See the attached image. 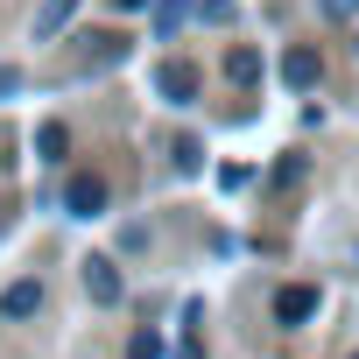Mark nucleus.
<instances>
[{
    "mask_svg": "<svg viewBox=\"0 0 359 359\" xmlns=\"http://www.w3.org/2000/svg\"><path fill=\"white\" fill-rule=\"evenodd\" d=\"M282 78H289V85H296V92H310V85H317V78H324V57H317V50H310V43H296V50H289V57H282Z\"/></svg>",
    "mask_w": 359,
    "mask_h": 359,
    "instance_id": "obj_5",
    "label": "nucleus"
},
{
    "mask_svg": "<svg viewBox=\"0 0 359 359\" xmlns=\"http://www.w3.org/2000/svg\"><path fill=\"white\" fill-rule=\"evenodd\" d=\"M71 15H78V0H43V15H36V43H50Z\"/></svg>",
    "mask_w": 359,
    "mask_h": 359,
    "instance_id": "obj_8",
    "label": "nucleus"
},
{
    "mask_svg": "<svg viewBox=\"0 0 359 359\" xmlns=\"http://www.w3.org/2000/svg\"><path fill=\"white\" fill-rule=\"evenodd\" d=\"M184 8H191V0H162V8H155V29H176V22H184Z\"/></svg>",
    "mask_w": 359,
    "mask_h": 359,
    "instance_id": "obj_11",
    "label": "nucleus"
},
{
    "mask_svg": "<svg viewBox=\"0 0 359 359\" xmlns=\"http://www.w3.org/2000/svg\"><path fill=\"white\" fill-rule=\"evenodd\" d=\"M85 296H92V303H106V310L127 296V282H120V268H113L106 254H99V261H85Z\"/></svg>",
    "mask_w": 359,
    "mask_h": 359,
    "instance_id": "obj_4",
    "label": "nucleus"
},
{
    "mask_svg": "<svg viewBox=\"0 0 359 359\" xmlns=\"http://www.w3.org/2000/svg\"><path fill=\"white\" fill-rule=\"evenodd\" d=\"M155 92H162L169 106H191V99H198V71H191L184 57H169V64H155Z\"/></svg>",
    "mask_w": 359,
    "mask_h": 359,
    "instance_id": "obj_1",
    "label": "nucleus"
},
{
    "mask_svg": "<svg viewBox=\"0 0 359 359\" xmlns=\"http://www.w3.org/2000/svg\"><path fill=\"white\" fill-rule=\"evenodd\" d=\"M324 15H338V22H352V15H359V0H324Z\"/></svg>",
    "mask_w": 359,
    "mask_h": 359,
    "instance_id": "obj_14",
    "label": "nucleus"
},
{
    "mask_svg": "<svg viewBox=\"0 0 359 359\" xmlns=\"http://www.w3.org/2000/svg\"><path fill=\"white\" fill-rule=\"evenodd\" d=\"M64 155H71V127L64 120H43L36 127V162H64Z\"/></svg>",
    "mask_w": 359,
    "mask_h": 359,
    "instance_id": "obj_7",
    "label": "nucleus"
},
{
    "mask_svg": "<svg viewBox=\"0 0 359 359\" xmlns=\"http://www.w3.org/2000/svg\"><path fill=\"white\" fill-rule=\"evenodd\" d=\"M310 317H317V289H310V282L275 289V324H289V331H296V324H310Z\"/></svg>",
    "mask_w": 359,
    "mask_h": 359,
    "instance_id": "obj_3",
    "label": "nucleus"
},
{
    "mask_svg": "<svg viewBox=\"0 0 359 359\" xmlns=\"http://www.w3.org/2000/svg\"><path fill=\"white\" fill-rule=\"evenodd\" d=\"M226 78H233V85H261V57H254L247 43H240V50H226Z\"/></svg>",
    "mask_w": 359,
    "mask_h": 359,
    "instance_id": "obj_9",
    "label": "nucleus"
},
{
    "mask_svg": "<svg viewBox=\"0 0 359 359\" xmlns=\"http://www.w3.org/2000/svg\"><path fill=\"white\" fill-rule=\"evenodd\" d=\"M198 162H205V148H198V141H176V169H184V176H191Z\"/></svg>",
    "mask_w": 359,
    "mask_h": 359,
    "instance_id": "obj_12",
    "label": "nucleus"
},
{
    "mask_svg": "<svg viewBox=\"0 0 359 359\" xmlns=\"http://www.w3.org/2000/svg\"><path fill=\"white\" fill-rule=\"evenodd\" d=\"M64 212L71 219H99L106 212V176H71L64 184Z\"/></svg>",
    "mask_w": 359,
    "mask_h": 359,
    "instance_id": "obj_2",
    "label": "nucleus"
},
{
    "mask_svg": "<svg viewBox=\"0 0 359 359\" xmlns=\"http://www.w3.org/2000/svg\"><path fill=\"white\" fill-rule=\"evenodd\" d=\"M352 359H359V352H352Z\"/></svg>",
    "mask_w": 359,
    "mask_h": 359,
    "instance_id": "obj_16",
    "label": "nucleus"
},
{
    "mask_svg": "<svg viewBox=\"0 0 359 359\" xmlns=\"http://www.w3.org/2000/svg\"><path fill=\"white\" fill-rule=\"evenodd\" d=\"M43 310V282H15L8 296H0V317H8V324H22V317H36Z\"/></svg>",
    "mask_w": 359,
    "mask_h": 359,
    "instance_id": "obj_6",
    "label": "nucleus"
},
{
    "mask_svg": "<svg viewBox=\"0 0 359 359\" xmlns=\"http://www.w3.org/2000/svg\"><path fill=\"white\" fill-rule=\"evenodd\" d=\"M113 8H148V0H113Z\"/></svg>",
    "mask_w": 359,
    "mask_h": 359,
    "instance_id": "obj_15",
    "label": "nucleus"
},
{
    "mask_svg": "<svg viewBox=\"0 0 359 359\" xmlns=\"http://www.w3.org/2000/svg\"><path fill=\"white\" fill-rule=\"evenodd\" d=\"M127 359H162V338H155V331H134V338H127Z\"/></svg>",
    "mask_w": 359,
    "mask_h": 359,
    "instance_id": "obj_10",
    "label": "nucleus"
},
{
    "mask_svg": "<svg viewBox=\"0 0 359 359\" xmlns=\"http://www.w3.org/2000/svg\"><path fill=\"white\" fill-rule=\"evenodd\" d=\"M15 92H22V71H15V64H0V99H15Z\"/></svg>",
    "mask_w": 359,
    "mask_h": 359,
    "instance_id": "obj_13",
    "label": "nucleus"
}]
</instances>
